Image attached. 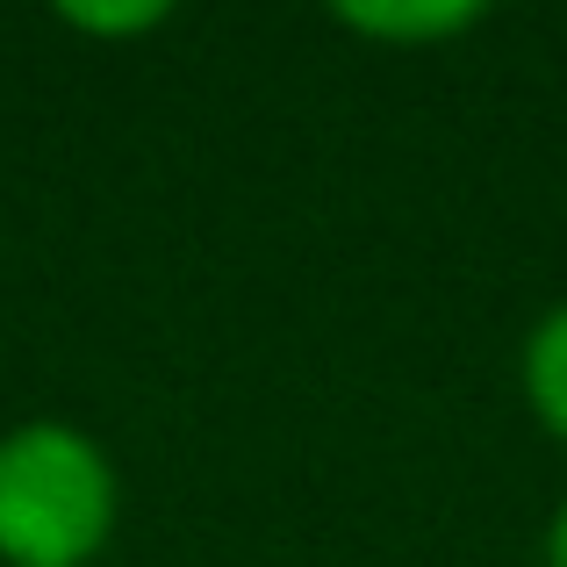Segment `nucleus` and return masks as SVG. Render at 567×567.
Here are the masks:
<instances>
[{
	"label": "nucleus",
	"mask_w": 567,
	"mask_h": 567,
	"mask_svg": "<svg viewBox=\"0 0 567 567\" xmlns=\"http://www.w3.org/2000/svg\"><path fill=\"white\" fill-rule=\"evenodd\" d=\"M58 22L80 29V37H144V29H166L173 8H166V0H101V8L65 0V8H58Z\"/></svg>",
	"instance_id": "nucleus-4"
},
{
	"label": "nucleus",
	"mask_w": 567,
	"mask_h": 567,
	"mask_svg": "<svg viewBox=\"0 0 567 567\" xmlns=\"http://www.w3.org/2000/svg\"><path fill=\"white\" fill-rule=\"evenodd\" d=\"M517 388H525V410L539 416L546 439L567 445V302H554L525 331V352H517Z\"/></svg>",
	"instance_id": "nucleus-3"
},
{
	"label": "nucleus",
	"mask_w": 567,
	"mask_h": 567,
	"mask_svg": "<svg viewBox=\"0 0 567 567\" xmlns=\"http://www.w3.org/2000/svg\"><path fill=\"white\" fill-rule=\"evenodd\" d=\"M482 22H488L482 0H346V8H338V29H352V37H367V43H388V51L453 43Z\"/></svg>",
	"instance_id": "nucleus-2"
},
{
	"label": "nucleus",
	"mask_w": 567,
	"mask_h": 567,
	"mask_svg": "<svg viewBox=\"0 0 567 567\" xmlns=\"http://www.w3.org/2000/svg\"><path fill=\"white\" fill-rule=\"evenodd\" d=\"M123 517V482L101 439L80 424L0 431V560L8 567H94Z\"/></svg>",
	"instance_id": "nucleus-1"
},
{
	"label": "nucleus",
	"mask_w": 567,
	"mask_h": 567,
	"mask_svg": "<svg viewBox=\"0 0 567 567\" xmlns=\"http://www.w3.org/2000/svg\"><path fill=\"white\" fill-rule=\"evenodd\" d=\"M539 560H546V567H567V496L554 503V517H546V539H539Z\"/></svg>",
	"instance_id": "nucleus-5"
}]
</instances>
